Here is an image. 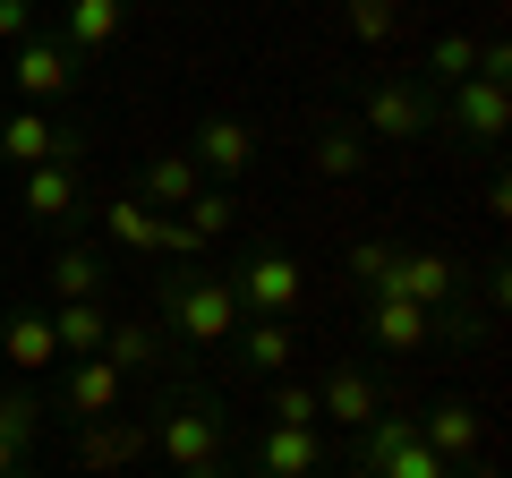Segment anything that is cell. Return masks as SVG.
<instances>
[{
	"mask_svg": "<svg viewBox=\"0 0 512 478\" xmlns=\"http://www.w3.org/2000/svg\"><path fill=\"white\" fill-rule=\"evenodd\" d=\"M146 427H154V453L180 478H222V461H231V419H222V402L205 385H171V402Z\"/></svg>",
	"mask_w": 512,
	"mask_h": 478,
	"instance_id": "obj_1",
	"label": "cell"
},
{
	"mask_svg": "<svg viewBox=\"0 0 512 478\" xmlns=\"http://www.w3.org/2000/svg\"><path fill=\"white\" fill-rule=\"evenodd\" d=\"M154 308H163V342H188V350H214L239 333V299L222 274H197V265H180V274H154Z\"/></svg>",
	"mask_w": 512,
	"mask_h": 478,
	"instance_id": "obj_2",
	"label": "cell"
},
{
	"mask_svg": "<svg viewBox=\"0 0 512 478\" xmlns=\"http://www.w3.org/2000/svg\"><path fill=\"white\" fill-rule=\"evenodd\" d=\"M350 470H359V478H461V470H444V461L419 444V410H402V402H384L376 419L359 427Z\"/></svg>",
	"mask_w": 512,
	"mask_h": 478,
	"instance_id": "obj_3",
	"label": "cell"
},
{
	"mask_svg": "<svg viewBox=\"0 0 512 478\" xmlns=\"http://www.w3.org/2000/svg\"><path fill=\"white\" fill-rule=\"evenodd\" d=\"M436 103L444 94L427 77H376L359 94V137L367 146H419V137H436Z\"/></svg>",
	"mask_w": 512,
	"mask_h": 478,
	"instance_id": "obj_4",
	"label": "cell"
},
{
	"mask_svg": "<svg viewBox=\"0 0 512 478\" xmlns=\"http://www.w3.org/2000/svg\"><path fill=\"white\" fill-rule=\"evenodd\" d=\"M436 129L461 137V146H478V154H495L504 129H512V86H504V77H461V86H444Z\"/></svg>",
	"mask_w": 512,
	"mask_h": 478,
	"instance_id": "obj_5",
	"label": "cell"
},
{
	"mask_svg": "<svg viewBox=\"0 0 512 478\" xmlns=\"http://www.w3.org/2000/svg\"><path fill=\"white\" fill-rule=\"evenodd\" d=\"M94 129L86 120H52V111H9L0 120V163L9 171H35V163H86Z\"/></svg>",
	"mask_w": 512,
	"mask_h": 478,
	"instance_id": "obj_6",
	"label": "cell"
},
{
	"mask_svg": "<svg viewBox=\"0 0 512 478\" xmlns=\"http://www.w3.org/2000/svg\"><path fill=\"white\" fill-rule=\"evenodd\" d=\"M470 316L461 308H419V299H367V342L384 350H427V342H470Z\"/></svg>",
	"mask_w": 512,
	"mask_h": 478,
	"instance_id": "obj_7",
	"label": "cell"
},
{
	"mask_svg": "<svg viewBox=\"0 0 512 478\" xmlns=\"http://www.w3.org/2000/svg\"><path fill=\"white\" fill-rule=\"evenodd\" d=\"M222 282H231L239 316H291L299 308V257H291V248H248Z\"/></svg>",
	"mask_w": 512,
	"mask_h": 478,
	"instance_id": "obj_8",
	"label": "cell"
},
{
	"mask_svg": "<svg viewBox=\"0 0 512 478\" xmlns=\"http://www.w3.org/2000/svg\"><path fill=\"white\" fill-rule=\"evenodd\" d=\"M461 265L444 257V248H393V265H384V291L376 299H419V308H461Z\"/></svg>",
	"mask_w": 512,
	"mask_h": 478,
	"instance_id": "obj_9",
	"label": "cell"
},
{
	"mask_svg": "<svg viewBox=\"0 0 512 478\" xmlns=\"http://www.w3.org/2000/svg\"><path fill=\"white\" fill-rule=\"evenodd\" d=\"M120 35H128V0H60V9H52V43L77 60V69L103 60Z\"/></svg>",
	"mask_w": 512,
	"mask_h": 478,
	"instance_id": "obj_10",
	"label": "cell"
},
{
	"mask_svg": "<svg viewBox=\"0 0 512 478\" xmlns=\"http://www.w3.org/2000/svg\"><path fill=\"white\" fill-rule=\"evenodd\" d=\"M188 163H197L214 188H231L239 171L256 163V129H248V120H231V111H205L197 129H188Z\"/></svg>",
	"mask_w": 512,
	"mask_h": 478,
	"instance_id": "obj_11",
	"label": "cell"
},
{
	"mask_svg": "<svg viewBox=\"0 0 512 478\" xmlns=\"http://www.w3.org/2000/svg\"><path fill=\"white\" fill-rule=\"evenodd\" d=\"M231 359H239V376H248V385H274V376H291V368H299V333H291V316H239Z\"/></svg>",
	"mask_w": 512,
	"mask_h": 478,
	"instance_id": "obj_12",
	"label": "cell"
},
{
	"mask_svg": "<svg viewBox=\"0 0 512 478\" xmlns=\"http://www.w3.org/2000/svg\"><path fill=\"white\" fill-rule=\"evenodd\" d=\"M9 77H18L26 111H52V103H69V94H77V60L60 52L52 35H26L18 52H9Z\"/></svg>",
	"mask_w": 512,
	"mask_h": 478,
	"instance_id": "obj_13",
	"label": "cell"
},
{
	"mask_svg": "<svg viewBox=\"0 0 512 478\" xmlns=\"http://www.w3.org/2000/svg\"><path fill=\"white\" fill-rule=\"evenodd\" d=\"M146 453H154V427L128 419V410H111V419H86V427H77V470H94V478L128 470V461H146Z\"/></svg>",
	"mask_w": 512,
	"mask_h": 478,
	"instance_id": "obj_14",
	"label": "cell"
},
{
	"mask_svg": "<svg viewBox=\"0 0 512 478\" xmlns=\"http://www.w3.org/2000/svg\"><path fill=\"white\" fill-rule=\"evenodd\" d=\"M120 393H128V376L111 368V359H69V376H60L52 410H60L69 427H86V419H111V410H120Z\"/></svg>",
	"mask_w": 512,
	"mask_h": 478,
	"instance_id": "obj_15",
	"label": "cell"
},
{
	"mask_svg": "<svg viewBox=\"0 0 512 478\" xmlns=\"http://www.w3.org/2000/svg\"><path fill=\"white\" fill-rule=\"evenodd\" d=\"M316 402H325V419H333V427H350V436H359V427L376 419L384 402H393V385H384L376 368H359V359H342V368H325Z\"/></svg>",
	"mask_w": 512,
	"mask_h": 478,
	"instance_id": "obj_16",
	"label": "cell"
},
{
	"mask_svg": "<svg viewBox=\"0 0 512 478\" xmlns=\"http://www.w3.org/2000/svg\"><path fill=\"white\" fill-rule=\"evenodd\" d=\"M111 274H120V257L111 248H52V265H43V282H52V308H69V299H103Z\"/></svg>",
	"mask_w": 512,
	"mask_h": 478,
	"instance_id": "obj_17",
	"label": "cell"
},
{
	"mask_svg": "<svg viewBox=\"0 0 512 478\" xmlns=\"http://www.w3.org/2000/svg\"><path fill=\"white\" fill-rule=\"evenodd\" d=\"M419 444L444 461V470H461V461H478V444H487V419L453 393V402H436V410L419 419Z\"/></svg>",
	"mask_w": 512,
	"mask_h": 478,
	"instance_id": "obj_18",
	"label": "cell"
},
{
	"mask_svg": "<svg viewBox=\"0 0 512 478\" xmlns=\"http://www.w3.org/2000/svg\"><path fill=\"white\" fill-rule=\"evenodd\" d=\"M248 461L256 478H325V436L316 427H265Z\"/></svg>",
	"mask_w": 512,
	"mask_h": 478,
	"instance_id": "obj_19",
	"label": "cell"
},
{
	"mask_svg": "<svg viewBox=\"0 0 512 478\" xmlns=\"http://www.w3.org/2000/svg\"><path fill=\"white\" fill-rule=\"evenodd\" d=\"M0 359L18 376H52L60 342H52V308H9V325H0Z\"/></svg>",
	"mask_w": 512,
	"mask_h": 478,
	"instance_id": "obj_20",
	"label": "cell"
},
{
	"mask_svg": "<svg viewBox=\"0 0 512 478\" xmlns=\"http://www.w3.org/2000/svg\"><path fill=\"white\" fill-rule=\"evenodd\" d=\"M367 154H376V146L359 137V120H333V111L316 120V137H308V171H316V180H359Z\"/></svg>",
	"mask_w": 512,
	"mask_h": 478,
	"instance_id": "obj_21",
	"label": "cell"
},
{
	"mask_svg": "<svg viewBox=\"0 0 512 478\" xmlns=\"http://www.w3.org/2000/svg\"><path fill=\"white\" fill-rule=\"evenodd\" d=\"M94 359H111L120 376H154V368H171V342H163V325L111 316V333H103V350H94Z\"/></svg>",
	"mask_w": 512,
	"mask_h": 478,
	"instance_id": "obj_22",
	"label": "cell"
},
{
	"mask_svg": "<svg viewBox=\"0 0 512 478\" xmlns=\"http://www.w3.org/2000/svg\"><path fill=\"white\" fill-rule=\"evenodd\" d=\"M163 222H171V214H154L146 197H111V205H103L111 257H120V248H128V257H163Z\"/></svg>",
	"mask_w": 512,
	"mask_h": 478,
	"instance_id": "obj_23",
	"label": "cell"
},
{
	"mask_svg": "<svg viewBox=\"0 0 512 478\" xmlns=\"http://www.w3.org/2000/svg\"><path fill=\"white\" fill-rule=\"evenodd\" d=\"M205 188V171L188 163V146H171V154H154L146 163V180H137V197L154 205V214H188V197Z\"/></svg>",
	"mask_w": 512,
	"mask_h": 478,
	"instance_id": "obj_24",
	"label": "cell"
},
{
	"mask_svg": "<svg viewBox=\"0 0 512 478\" xmlns=\"http://www.w3.org/2000/svg\"><path fill=\"white\" fill-rule=\"evenodd\" d=\"M18 205L35 222H77V205H86V197H77V163H35L26 188H18Z\"/></svg>",
	"mask_w": 512,
	"mask_h": 478,
	"instance_id": "obj_25",
	"label": "cell"
},
{
	"mask_svg": "<svg viewBox=\"0 0 512 478\" xmlns=\"http://www.w3.org/2000/svg\"><path fill=\"white\" fill-rule=\"evenodd\" d=\"M111 333V299H69V308H52V342L60 359H94Z\"/></svg>",
	"mask_w": 512,
	"mask_h": 478,
	"instance_id": "obj_26",
	"label": "cell"
},
{
	"mask_svg": "<svg viewBox=\"0 0 512 478\" xmlns=\"http://www.w3.org/2000/svg\"><path fill=\"white\" fill-rule=\"evenodd\" d=\"M43 427H52V402H43V393L0 385V436L18 444V453H35V444H43Z\"/></svg>",
	"mask_w": 512,
	"mask_h": 478,
	"instance_id": "obj_27",
	"label": "cell"
},
{
	"mask_svg": "<svg viewBox=\"0 0 512 478\" xmlns=\"http://www.w3.org/2000/svg\"><path fill=\"white\" fill-rule=\"evenodd\" d=\"M188 231H197V248H214V239H231L239 231V197H231V188H214V180H205L197 188V197H188Z\"/></svg>",
	"mask_w": 512,
	"mask_h": 478,
	"instance_id": "obj_28",
	"label": "cell"
},
{
	"mask_svg": "<svg viewBox=\"0 0 512 478\" xmlns=\"http://www.w3.org/2000/svg\"><path fill=\"white\" fill-rule=\"evenodd\" d=\"M316 419H325V402H316L308 376H274L265 385V427H316Z\"/></svg>",
	"mask_w": 512,
	"mask_h": 478,
	"instance_id": "obj_29",
	"label": "cell"
},
{
	"mask_svg": "<svg viewBox=\"0 0 512 478\" xmlns=\"http://www.w3.org/2000/svg\"><path fill=\"white\" fill-rule=\"evenodd\" d=\"M461 77H478V35H436L427 43V86H461Z\"/></svg>",
	"mask_w": 512,
	"mask_h": 478,
	"instance_id": "obj_30",
	"label": "cell"
},
{
	"mask_svg": "<svg viewBox=\"0 0 512 478\" xmlns=\"http://www.w3.org/2000/svg\"><path fill=\"white\" fill-rule=\"evenodd\" d=\"M350 26H359V43H393V26H402V0H350Z\"/></svg>",
	"mask_w": 512,
	"mask_h": 478,
	"instance_id": "obj_31",
	"label": "cell"
},
{
	"mask_svg": "<svg viewBox=\"0 0 512 478\" xmlns=\"http://www.w3.org/2000/svg\"><path fill=\"white\" fill-rule=\"evenodd\" d=\"M342 265H350V282H359V291L376 299V291H384V265H393V248H384V239H359V248H350Z\"/></svg>",
	"mask_w": 512,
	"mask_h": 478,
	"instance_id": "obj_32",
	"label": "cell"
},
{
	"mask_svg": "<svg viewBox=\"0 0 512 478\" xmlns=\"http://www.w3.org/2000/svg\"><path fill=\"white\" fill-rule=\"evenodd\" d=\"M26 35H43V9H35V0H0V43L18 52Z\"/></svg>",
	"mask_w": 512,
	"mask_h": 478,
	"instance_id": "obj_33",
	"label": "cell"
},
{
	"mask_svg": "<svg viewBox=\"0 0 512 478\" xmlns=\"http://www.w3.org/2000/svg\"><path fill=\"white\" fill-rule=\"evenodd\" d=\"M470 478H504V470H495V461H478V470H470Z\"/></svg>",
	"mask_w": 512,
	"mask_h": 478,
	"instance_id": "obj_34",
	"label": "cell"
},
{
	"mask_svg": "<svg viewBox=\"0 0 512 478\" xmlns=\"http://www.w3.org/2000/svg\"><path fill=\"white\" fill-rule=\"evenodd\" d=\"M9 478H43V470H35V461H26V470H9Z\"/></svg>",
	"mask_w": 512,
	"mask_h": 478,
	"instance_id": "obj_35",
	"label": "cell"
}]
</instances>
